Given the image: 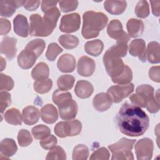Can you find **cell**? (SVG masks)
<instances>
[{
  "label": "cell",
  "instance_id": "1",
  "mask_svg": "<svg viewBox=\"0 0 160 160\" xmlns=\"http://www.w3.org/2000/svg\"><path fill=\"white\" fill-rule=\"evenodd\" d=\"M116 121L120 131L131 137L142 135L149 124L146 113L141 108L128 102L122 105L117 114Z\"/></svg>",
  "mask_w": 160,
  "mask_h": 160
},
{
  "label": "cell",
  "instance_id": "2",
  "mask_svg": "<svg viewBox=\"0 0 160 160\" xmlns=\"http://www.w3.org/2000/svg\"><path fill=\"white\" fill-rule=\"evenodd\" d=\"M83 24L81 34L85 39L97 37L106 26L108 18L101 12L86 11L83 14Z\"/></svg>",
  "mask_w": 160,
  "mask_h": 160
},
{
  "label": "cell",
  "instance_id": "3",
  "mask_svg": "<svg viewBox=\"0 0 160 160\" xmlns=\"http://www.w3.org/2000/svg\"><path fill=\"white\" fill-rule=\"evenodd\" d=\"M121 57L109 48L103 56V62L108 75L112 78L120 75L124 69V64Z\"/></svg>",
  "mask_w": 160,
  "mask_h": 160
},
{
  "label": "cell",
  "instance_id": "4",
  "mask_svg": "<svg viewBox=\"0 0 160 160\" xmlns=\"http://www.w3.org/2000/svg\"><path fill=\"white\" fill-rule=\"evenodd\" d=\"M29 19V34L31 36H48L55 28L50 22L38 14H32Z\"/></svg>",
  "mask_w": 160,
  "mask_h": 160
},
{
  "label": "cell",
  "instance_id": "5",
  "mask_svg": "<svg viewBox=\"0 0 160 160\" xmlns=\"http://www.w3.org/2000/svg\"><path fill=\"white\" fill-rule=\"evenodd\" d=\"M137 94H141L144 97L147 101L146 108L151 113H156L159 110V89L157 94H154V88L148 84H142L137 87L136 89Z\"/></svg>",
  "mask_w": 160,
  "mask_h": 160
},
{
  "label": "cell",
  "instance_id": "6",
  "mask_svg": "<svg viewBox=\"0 0 160 160\" xmlns=\"http://www.w3.org/2000/svg\"><path fill=\"white\" fill-rule=\"evenodd\" d=\"M134 91V84L131 82L127 84H118L112 86L108 88L107 93L111 98L112 102H120L124 98L129 96Z\"/></svg>",
  "mask_w": 160,
  "mask_h": 160
},
{
  "label": "cell",
  "instance_id": "7",
  "mask_svg": "<svg viewBox=\"0 0 160 160\" xmlns=\"http://www.w3.org/2000/svg\"><path fill=\"white\" fill-rule=\"evenodd\" d=\"M134 148L138 160H149L152 158L154 144L151 139L145 138L139 139Z\"/></svg>",
  "mask_w": 160,
  "mask_h": 160
},
{
  "label": "cell",
  "instance_id": "8",
  "mask_svg": "<svg viewBox=\"0 0 160 160\" xmlns=\"http://www.w3.org/2000/svg\"><path fill=\"white\" fill-rule=\"evenodd\" d=\"M81 24V18L78 13H71L62 17L59 26L61 32L71 33L77 31Z\"/></svg>",
  "mask_w": 160,
  "mask_h": 160
},
{
  "label": "cell",
  "instance_id": "9",
  "mask_svg": "<svg viewBox=\"0 0 160 160\" xmlns=\"http://www.w3.org/2000/svg\"><path fill=\"white\" fill-rule=\"evenodd\" d=\"M107 32L110 38L116 40V42L128 43L129 40V35L123 31L122 24L118 19L110 21L108 26Z\"/></svg>",
  "mask_w": 160,
  "mask_h": 160
},
{
  "label": "cell",
  "instance_id": "10",
  "mask_svg": "<svg viewBox=\"0 0 160 160\" xmlns=\"http://www.w3.org/2000/svg\"><path fill=\"white\" fill-rule=\"evenodd\" d=\"M59 113L61 118L63 120L69 121L73 119L77 115L78 106L73 99L69 100L58 106Z\"/></svg>",
  "mask_w": 160,
  "mask_h": 160
},
{
  "label": "cell",
  "instance_id": "11",
  "mask_svg": "<svg viewBox=\"0 0 160 160\" xmlns=\"http://www.w3.org/2000/svg\"><path fill=\"white\" fill-rule=\"evenodd\" d=\"M96 63L92 58L84 56L81 57L78 62V72L84 77L91 76L94 72Z\"/></svg>",
  "mask_w": 160,
  "mask_h": 160
},
{
  "label": "cell",
  "instance_id": "12",
  "mask_svg": "<svg viewBox=\"0 0 160 160\" xmlns=\"http://www.w3.org/2000/svg\"><path fill=\"white\" fill-rule=\"evenodd\" d=\"M17 39L14 38L5 36L1 42V53L6 56L8 60H12L16 56Z\"/></svg>",
  "mask_w": 160,
  "mask_h": 160
},
{
  "label": "cell",
  "instance_id": "13",
  "mask_svg": "<svg viewBox=\"0 0 160 160\" xmlns=\"http://www.w3.org/2000/svg\"><path fill=\"white\" fill-rule=\"evenodd\" d=\"M146 43L142 39L132 40L129 46V54L134 57H138L142 62H146Z\"/></svg>",
  "mask_w": 160,
  "mask_h": 160
},
{
  "label": "cell",
  "instance_id": "14",
  "mask_svg": "<svg viewBox=\"0 0 160 160\" xmlns=\"http://www.w3.org/2000/svg\"><path fill=\"white\" fill-rule=\"evenodd\" d=\"M26 1L1 0L0 1V13L1 16L11 17L16 12V9L24 6Z\"/></svg>",
  "mask_w": 160,
  "mask_h": 160
},
{
  "label": "cell",
  "instance_id": "15",
  "mask_svg": "<svg viewBox=\"0 0 160 160\" xmlns=\"http://www.w3.org/2000/svg\"><path fill=\"white\" fill-rule=\"evenodd\" d=\"M112 102V100L108 93L100 92L94 96L92 105L98 111L104 112L111 106Z\"/></svg>",
  "mask_w": 160,
  "mask_h": 160
},
{
  "label": "cell",
  "instance_id": "16",
  "mask_svg": "<svg viewBox=\"0 0 160 160\" xmlns=\"http://www.w3.org/2000/svg\"><path fill=\"white\" fill-rule=\"evenodd\" d=\"M18 147L14 139L11 138L4 139L0 143V159H8L17 151Z\"/></svg>",
  "mask_w": 160,
  "mask_h": 160
},
{
  "label": "cell",
  "instance_id": "17",
  "mask_svg": "<svg viewBox=\"0 0 160 160\" xmlns=\"http://www.w3.org/2000/svg\"><path fill=\"white\" fill-rule=\"evenodd\" d=\"M14 31L19 36L26 38L29 34V26L27 18L22 15L18 14L13 20Z\"/></svg>",
  "mask_w": 160,
  "mask_h": 160
},
{
  "label": "cell",
  "instance_id": "18",
  "mask_svg": "<svg viewBox=\"0 0 160 160\" xmlns=\"http://www.w3.org/2000/svg\"><path fill=\"white\" fill-rule=\"evenodd\" d=\"M57 66L62 72H71L76 68V59L70 54H64L59 58Z\"/></svg>",
  "mask_w": 160,
  "mask_h": 160
},
{
  "label": "cell",
  "instance_id": "19",
  "mask_svg": "<svg viewBox=\"0 0 160 160\" xmlns=\"http://www.w3.org/2000/svg\"><path fill=\"white\" fill-rule=\"evenodd\" d=\"M41 118L47 124H52L58 119L56 108L51 104L44 105L41 109Z\"/></svg>",
  "mask_w": 160,
  "mask_h": 160
},
{
  "label": "cell",
  "instance_id": "20",
  "mask_svg": "<svg viewBox=\"0 0 160 160\" xmlns=\"http://www.w3.org/2000/svg\"><path fill=\"white\" fill-rule=\"evenodd\" d=\"M94 88L92 84L84 80L78 81L74 88V92L76 96L82 99L89 98L92 94Z\"/></svg>",
  "mask_w": 160,
  "mask_h": 160
},
{
  "label": "cell",
  "instance_id": "21",
  "mask_svg": "<svg viewBox=\"0 0 160 160\" xmlns=\"http://www.w3.org/2000/svg\"><path fill=\"white\" fill-rule=\"evenodd\" d=\"M22 116L23 121L26 124L32 125L38 121L40 116V112L37 108L29 106L23 109Z\"/></svg>",
  "mask_w": 160,
  "mask_h": 160
},
{
  "label": "cell",
  "instance_id": "22",
  "mask_svg": "<svg viewBox=\"0 0 160 160\" xmlns=\"http://www.w3.org/2000/svg\"><path fill=\"white\" fill-rule=\"evenodd\" d=\"M126 28L129 37L137 38L142 34L144 26L141 20L131 18L127 22Z\"/></svg>",
  "mask_w": 160,
  "mask_h": 160
},
{
  "label": "cell",
  "instance_id": "23",
  "mask_svg": "<svg viewBox=\"0 0 160 160\" xmlns=\"http://www.w3.org/2000/svg\"><path fill=\"white\" fill-rule=\"evenodd\" d=\"M37 58L31 52L24 49L18 56V62L20 68L24 69L31 68L35 63Z\"/></svg>",
  "mask_w": 160,
  "mask_h": 160
},
{
  "label": "cell",
  "instance_id": "24",
  "mask_svg": "<svg viewBox=\"0 0 160 160\" xmlns=\"http://www.w3.org/2000/svg\"><path fill=\"white\" fill-rule=\"evenodd\" d=\"M127 2L125 1H106L104 2V9L110 14L119 15L126 9Z\"/></svg>",
  "mask_w": 160,
  "mask_h": 160
},
{
  "label": "cell",
  "instance_id": "25",
  "mask_svg": "<svg viewBox=\"0 0 160 160\" xmlns=\"http://www.w3.org/2000/svg\"><path fill=\"white\" fill-rule=\"evenodd\" d=\"M146 59L152 64H157L160 61L159 44L156 41H152L148 43L147 49L146 50Z\"/></svg>",
  "mask_w": 160,
  "mask_h": 160
},
{
  "label": "cell",
  "instance_id": "26",
  "mask_svg": "<svg viewBox=\"0 0 160 160\" xmlns=\"http://www.w3.org/2000/svg\"><path fill=\"white\" fill-rule=\"evenodd\" d=\"M46 47V42L42 39H36L29 42L25 47L26 50L32 53L37 58L42 53Z\"/></svg>",
  "mask_w": 160,
  "mask_h": 160
},
{
  "label": "cell",
  "instance_id": "27",
  "mask_svg": "<svg viewBox=\"0 0 160 160\" xmlns=\"http://www.w3.org/2000/svg\"><path fill=\"white\" fill-rule=\"evenodd\" d=\"M104 44L100 39L88 41L84 45V51L86 53L93 56H99L102 51Z\"/></svg>",
  "mask_w": 160,
  "mask_h": 160
},
{
  "label": "cell",
  "instance_id": "28",
  "mask_svg": "<svg viewBox=\"0 0 160 160\" xmlns=\"http://www.w3.org/2000/svg\"><path fill=\"white\" fill-rule=\"evenodd\" d=\"M136 140L129 139L126 138H122L118 142L112 144L108 146L111 152L117 151H131Z\"/></svg>",
  "mask_w": 160,
  "mask_h": 160
},
{
  "label": "cell",
  "instance_id": "29",
  "mask_svg": "<svg viewBox=\"0 0 160 160\" xmlns=\"http://www.w3.org/2000/svg\"><path fill=\"white\" fill-rule=\"evenodd\" d=\"M49 74V67L46 63L43 62H41L37 64L31 72V76L36 81L46 79L48 78Z\"/></svg>",
  "mask_w": 160,
  "mask_h": 160
},
{
  "label": "cell",
  "instance_id": "30",
  "mask_svg": "<svg viewBox=\"0 0 160 160\" xmlns=\"http://www.w3.org/2000/svg\"><path fill=\"white\" fill-rule=\"evenodd\" d=\"M4 117L8 123L15 126L21 125L23 121L22 116L19 111L16 108H11L7 110L4 113Z\"/></svg>",
  "mask_w": 160,
  "mask_h": 160
},
{
  "label": "cell",
  "instance_id": "31",
  "mask_svg": "<svg viewBox=\"0 0 160 160\" xmlns=\"http://www.w3.org/2000/svg\"><path fill=\"white\" fill-rule=\"evenodd\" d=\"M58 41L60 44L67 49H74L79 44V39L71 34H62L59 37Z\"/></svg>",
  "mask_w": 160,
  "mask_h": 160
},
{
  "label": "cell",
  "instance_id": "32",
  "mask_svg": "<svg viewBox=\"0 0 160 160\" xmlns=\"http://www.w3.org/2000/svg\"><path fill=\"white\" fill-rule=\"evenodd\" d=\"M75 82V78L72 75L64 74L59 77L57 84L59 89L62 91H68L71 89Z\"/></svg>",
  "mask_w": 160,
  "mask_h": 160
},
{
  "label": "cell",
  "instance_id": "33",
  "mask_svg": "<svg viewBox=\"0 0 160 160\" xmlns=\"http://www.w3.org/2000/svg\"><path fill=\"white\" fill-rule=\"evenodd\" d=\"M34 89L39 94H45L48 92L52 86V81L51 79H42L36 80L34 82Z\"/></svg>",
  "mask_w": 160,
  "mask_h": 160
},
{
  "label": "cell",
  "instance_id": "34",
  "mask_svg": "<svg viewBox=\"0 0 160 160\" xmlns=\"http://www.w3.org/2000/svg\"><path fill=\"white\" fill-rule=\"evenodd\" d=\"M132 79V72L131 68L125 65V68L122 72L118 76L112 78V81L114 83L118 84H127L131 82Z\"/></svg>",
  "mask_w": 160,
  "mask_h": 160
},
{
  "label": "cell",
  "instance_id": "35",
  "mask_svg": "<svg viewBox=\"0 0 160 160\" xmlns=\"http://www.w3.org/2000/svg\"><path fill=\"white\" fill-rule=\"evenodd\" d=\"M52 101L58 106L61 105L65 102L72 99L71 94L60 89H56L52 94Z\"/></svg>",
  "mask_w": 160,
  "mask_h": 160
},
{
  "label": "cell",
  "instance_id": "36",
  "mask_svg": "<svg viewBox=\"0 0 160 160\" xmlns=\"http://www.w3.org/2000/svg\"><path fill=\"white\" fill-rule=\"evenodd\" d=\"M89 156V149L84 144H78L74 147L72 151L73 160H86Z\"/></svg>",
  "mask_w": 160,
  "mask_h": 160
},
{
  "label": "cell",
  "instance_id": "37",
  "mask_svg": "<svg viewBox=\"0 0 160 160\" xmlns=\"http://www.w3.org/2000/svg\"><path fill=\"white\" fill-rule=\"evenodd\" d=\"M66 159V152L64 149L59 146H55L51 148L46 158V160H64Z\"/></svg>",
  "mask_w": 160,
  "mask_h": 160
},
{
  "label": "cell",
  "instance_id": "38",
  "mask_svg": "<svg viewBox=\"0 0 160 160\" xmlns=\"http://www.w3.org/2000/svg\"><path fill=\"white\" fill-rule=\"evenodd\" d=\"M31 132L35 139L42 140L50 135L51 130L48 126L39 124L32 128Z\"/></svg>",
  "mask_w": 160,
  "mask_h": 160
},
{
  "label": "cell",
  "instance_id": "39",
  "mask_svg": "<svg viewBox=\"0 0 160 160\" xmlns=\"http://www.w3.org/2000/svg\"><path fill=\"white\" fill-rule=\"evenodd\" d=\"M54 132L58 136L62 138L70 136V127L68 121L57 123L54 127Z\"/></svg>",
  "mask_w": 160,
  "mask_h": 160
},
{
  "label": "cell",
  "instance_id": "40",
  "mask_svg": "<svg viewBox=\"0 0 160 160\" xmlns=\"http://www.w3.org/2000/svg\"><path fill=\"white\" fill-rule=\"evenodd\" d=\"M136 15L139 18H146L149 15V5L147 1H139L134 10Z\"/></svg>",
  "mask_w": 160,
  "mask_h": 160
},
{
  "label": "cell",
  "instance_id": "41",
  "mask_svg": "<svg viewBox=\"0 0 160 160\" xmlns=\"http://www.w3.org/2000/svg\"><path fill=\"white\" fill-rule=\"evenodd\" d=\"M62 49L56 42L50 43L46 53V58L51 61H54L57 56L62 52Z\"/></svg>",
  "mask_w": 160,
  "mask_h": 160
},
{
  "label": "cell",
  "instance_id": "42",
  "mask_svg": "<svg viewBox=\"0 0 160 160\" xmlns=\"http://www.w3.org/2000/svg\"><path fill=\"white\" fill-rule=\"evenodd\" d=\"M61 15L60 11L56 6L44 12L43 18L56 28L58 20Z\"/></svg>",
  "mask_w": 160,
  "mask_h": 160
},
{
  "label": "cell",
  "instance_id": "43",
  "mask_svg": "<svg viewBox=\"0 0 160 160\" xmlns=\"http://www.w3.org/2000/svg\"><path fill=\"white\" fill-rule=\"evenodd\" d=\"M18 141L20 146L26 147L31 144L32 138L30 132L26 129H21L18 134Z\"/></svg>",
  "mask_w": 160,
  "mask_h": 160
},
{
  "label": "cell",
  "instance_id": "44",
  "mask_svg": "<svg viewBox=\"0 0 160 160\" xmlns=\"http://www.w3.org/2000/svg\"><path fill=\"white\" fill-rule=\"evenodd\" d=\"M0 80L1 91H11L14 87L13 79L9 76L1 73Z\"/></svg>",
  "mask_w": 160,
  "mask_h": 160
},
{
  "label": "cell",
  "instance_id": "45",
  "mask_svg": "<svg viewBox=\"0 0 160 160\" xmlns=\"http://www.w3.org/2000/svg\"><path fill=\"white\" fill-rule=\"evenodd\" d=\"M112 160H133L134 156L131 151H117L112 152Z\"/></svg>",
  "mask_w": 160,
  "mask_h": 160
},
{
  "label": "cell",
  "instance_id": "46",
  "mask_svg": "<svg viewBox=\"0 0 160 160\" xmlns=\"http://www.w3.org/2000/svg\"><path fill=\"white\" fill-rule=\"evenodd\" d=\"M109 152L104 147L100 148L96 150L91 156L90 159H98V160H108L109 159Z\"/></svg>",
  "mask_w": 160,
  "mask_h": 160
},
{
  "label": "cell",
  "instance_id": "47",
  "mask_svg": "<svg viewBox=\"0 0 160 160\" xmlns=\"http://www.w3.org/2000/svg\"><path fill=\"white\" fill-rule=\"evenodd\" d=\"M59 6L63 12H68L75 10L78 5V1H61L59 2Z\"/></svg>",
  "mask_w": 160,
  "mask_h": 160
},
{
  "label": "cell",
  "instance_id": "48",
  "mask_svg": "<svg viewBox=\"0 0 160 160\" xmlns=\"http://www.w3.org/2000/svg\"><path fill=\"white\" fill-rule=\"evenodd\" d=\"M58 142L57 138L54 135H49L46 138L42 139L39 144L44 149H51L53 147H54Z\"/></svg>",
  "mask_w": 160,
  "mask_h": 160
},
{
  "label": "cell",
  "instance_id": "49",
  "mask_svg": "<svg viewBox=\"0 0 160 160\" xmlns=\"http://www.w3.org/2000/svg\"><path fill=\"white\" fill-rule=\"evenodd\" d=\"M11 104V94L8 92L1 91L0 92V105L1 112L2 113L6 108Z\"/></svg>",
  "mask_w": 160,
  "mask_h": 160
},
{
  "label": "cell",
  "instance_id": "50",
  "mask_svg": "<svg viewBox=\"0 0 160 160\" xmlns=\"http://www.w3.org/2000/svg\"><path fill=\"white\" fill-rule=\"evenodd\" d=\"M129 100L135 106H137L139 108H146L147 105V101L141 94H133L129 97Z\"/></svg>",
  "mask_w": 160,
  "mask_h": 160
},
{
  "label": "cell",
  "instance_id": "51",
  "mask_svg": "<svg viewBox=\"0 0 160 160\" xmlns=\"http://www.w3.org/2000/svg\"><path fill=\"white\" fill-rule=\"evenodd\" d=\"M149 78L156 82H159L160 81V72H159V66H152L150 68L149 71Z\"/></svg>",
  "mask_w": 160,
  "mask_h": 160
},
{
  "label": "cell",
  "instance_id": "52",
  "mask_svg": "<svg viewBox=\"0 0 160 160\" xmlns=\"http://www.w3.org/2000/svg\"><path fill=\"white\" fill-rule=\"evenodd\" d=\"M0 23H1V35H6L11 30V23L10 22L5 19V18H1L0 19Z\"/></svg>",
  "mask_w": 160,
  "mask_h": 160
},
{
  "label": "cell",
  "instance_id": "53",
  "mask_svg": "<svg viewBox=\"0 0 160 160\" xmlns=\"http://www.w3.org/2000/svg\"><path fill=\"white\" fill-rule=\"evenodd\" d=\"M39 1H26L24 7L28 11H34L39 7Z\"/></svg>",
  "mask_w": 160,
  "mask_h": 160
},
{
  "label": "cell",
  "instance_id": "54",
  "mask_svg": "<svg viewBox=\"0 0 160 160\" xmlns=\"http://www.w3.org/2000/svg\"><path fill=\"white\" fill-rule=\"evenodd\" d=\"M58 2L54 1H42L41 3V9L42 11L45 12L48 10L56 7Z\"/></svg>",
  "mask_w": 160,
  "mask_h": 160
},
{
  "label": "cell",
  "instance_id": "55",
  "mask_svg": "<svg viewBox=\"0 0 160 160\" xmlns=\"http://www.w3.org/2000/svg\"><path fill=\"white\" fill-rule=\"evenodd\" d=\"M151 8L152 14L156 16H159V4L160 1H151Z\"/></svg>",
  "mask_w": 160,
  "mask_h": 160
},
{
  "label": "cell",
  "instance_id": "56",
  "mask_svg": "<svg viewBox=\"0 0 160 160\" xmlns=\"http://www.w3.org/2000/svg\"><path fill=\"white\" fill-rule=\"evenodd\" d=\"M6 62L4 60V59L1 56V71H3V69L6 68Z\"/></svg>",
  "mask_w": 160,
  "mask_h": 160
}]
</instances>
